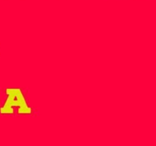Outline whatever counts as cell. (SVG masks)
Segmentation results:
<instances>
[{
    "label": "cell",
    "mask_w": 156,
    "mask_h": 146,
    "mask_svg": "<svg viewBox=\"0 0 156 146\" xmlns=\"http://www.w3.org/2000/svg\"><path fill=\"white\" fill-rule=\"evenodd\" d=\"M8 98L4 106L0 109L2 113H12L13 106H18L20 113H30V108L28 107L26 103L21 90L18 88H9L6 90Z\"/></svg>",
    "instance_id": "1"
}]
</instances>
